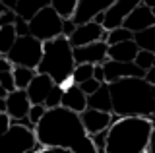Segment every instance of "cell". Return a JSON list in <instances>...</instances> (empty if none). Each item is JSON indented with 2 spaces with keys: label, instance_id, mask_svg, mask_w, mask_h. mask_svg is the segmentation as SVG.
<instances>
[{
  "label": "cell",
  "instance_id": "obj_10",
  "mask_svg": "<svg viewBox=\"0 0 155 153\" xmlns=\"http://www.w3.org/2000/svg\"><path fill=\"white\" fill-rule=\"evenodd\" d=\"M107 45L105 41H95V43H89V45H84V47H76L72 49V56H74V62L76 64H103L107 60Z\"/></svg>",
  "mask_w": 155,
  "mask_h": 153
},
{
  "label": "cell",
  "instance_id": "obj_5",
  "mask_svg": "<svg viewBox=\"0 0 155 153\" xmlns=\"http://www.w3.org/2000/svg\"><path fill=\"white\" fill-rule=\"evenodd\" d=\"M29 149H43L37 143L35 132L27 130L16 122H10V126L0 134V153H25Z\"/></svg>",
  "mask_w": 155,
  "mask_h": 153
},
{
  "label": "cell",
  "instance_id": "obj_36",
  "mask_svg": "<svg viewBox=\"0 0 155 153\" xmlns=\"http://www.w3.org/2000/svg\"><path fill=\"white\" fill-rule=\"evenodd\" d=\"M91 78L95 80V82H99V83H105V76H103V66L101 64H95L93 66V76Z\"/></svg>",
  "mask_w": 155,
  "mask_h": 153
},
{
  "label": "cell",
  "instance_id": "obj_14",
  "mask_svg": "<svg viewBox=\"0 0 155 153\" xmlns=\"http://www.w3.org/2000/svg\"><path fill=\"white\" fill-rule=\"evenodd\" d=\"M113 2H114V0H78L76 10H74V14H72L70 20L74 21L76 25L85 23V21H91L93 16L105 12Z\"/></svg>",
  "mask_w": 155,
  "mask_h": 153
},
{
  "label": "cell",
  "instance_id": "obj_25",
  "mask_svg": "<svg viewBox=\"0 0 155 153\" xmlns=\"http://www.w3.org/2000/svg\"><path fill=\"white\" fill-rule=\"evenodd\" d=\"M91 76H93V66L91 64H76L74 70H72L70 80H72V83L78 85V83L85 82V80H89Z\"/></svg>",
  "mask_w": 155,
  "mask_h": 153
},
{
  "label": "cell",
  "instance_id": "obj_17",
  "mask_svg": "<svg viewBox=\"0 0 155 153\" xmlns=\"http://www.w3.org/2000/svg\"><path fill=\"white\" fill-rule=\"evenodd\" d=\"M60 107L68 109V111H74L80 114L81 111L87 109V95L81 93V89L76 83H66L62 87V99H60Z\"/></svg>",
  "mask_w": 155,
  "mask_h": 153
},
{
  "label": "cell",
  "instance_id": "obj_22",
  "mask_svg": "<svg viewBox=\"0 0 155 153\" xmlns=\"http://www.w3.org/2000/svg\"><path fill=\"white\" fill-rule=\"evenodd\" d=\"M37 74V70L31 68H23V66H14L12 68V76H14V83H16V89H25L29 82L33 80V76Z\"/></svg>",
  "mask_w": 155,
  "mask_h": 153
},
{
  "label": "cell",
  "instance_id": "obj_44",
  "mask_svg": "<svg viewBox=\"0 0 155 153\" xmlns=\"http://www.w3.org/2000/svg\"><path fill=\"white\" fill-rule=\"evenodd\" d=\"M0 112H6V101L0 97Z\"/></svg>",
  "mask_w": 155,
  "mask_h": 153
},
{
  "label": "cell",
  "instance_id": "obj_49",
  "mask_svg": "<svg viewBox=\"0 0 155 153\" xmlns=\"http://www.w3.org/2000/svg\"><path fill=\"white\" fill-rule=\"evenodd\" d=\"M39 153H41V151H39Z\"/></svg>",
  "mask_w": 155,
  "mask_h": 153
},
{
  "label": "cell",
  "instance_id": "obj_33",
  "mask_svg": "<svg viewBox=\"0 0 155 153\" xmlns=\"http://www.w3.org/2000/svg\"><path fill=\"white\" fill-rule=\"evenodd\" d=\"M99 82H95L93 78H89V80H85V82H81V83H78V87L81 89V93H85V95H91V93H95L97 89H99Z\"/></svg>",
  "mask_w": 155,
  "mask_h": 153
},
{
  "label": "cell",
  "instance_id": "obj_13",
  "mask_svg": "<svg viewBox=\"0 0 155 153\" xmlns=\"http://www.w3.org/2000/svg\"><path fill=\"white\" fill-rule=\"evenodd\" d=\"M153 25H155V10L143 6V4L136 6L134 10L124 18V21H122V27L128 29L130 33L147 29V27H153Z\"/></svg>",
  "mask_w": 155,
  "mask_h": 153
},
{
  "label": "cell",
  "instance_id": "obj_28",
  "mask_svg": "<svg viewBox=\"0 0 155 153\" xmlns=\"http://www.w3.org/2000/svg\"><path fill=\"white\" fill-rule=\"evenodd\" d=\"M60 99H62V85H52V89L48 91L47 99H45V107L47 109H54V107H60Z\"/></svg>",
  "mask_w": 155,
  "mask_h": 153
},
{
  "label": "cell",
  "instance_id": "obj_27",
  "mask_svg": "<svg viewBox=\"0 0 155 153\" xmlns=\"http://www.w3.org/2000/svg\"><path fill=\"white\" fill-rule=\"evenodd\" d=\"M134 64L138 66L140 70L147 72L149 68L155 66V52H151V50H138V54H136V58H134Z\"/></svg>",
  "mask_w": 155,
  "mask_h": 153
},
{
  "label": "cell",
  "instance_id": "obj_40",
  "mask_svg": "<svg viewBox=\"0 0 155 153\" xmlns=\"http://www.w3.org/2000/svg\"><path fill=\"white\" fill-rule=\"evenodd\" d=\"M41 153H72V151L64 149V147H43Z\"/></svg>",
  "mask_w": 155,
  "mask_h": 153
},
{
  "label": "cell",
  "instance_id": "obj_11",
  "mask_svg": "<svg viewBox=\"0 0 155 153\" xmlns=\"http://www.w3.org/2000/svg\"><path fill=\"white\" fill-rule=\"evenodd\" d=\"M101 66H103L105 83H113V82L122 80V78H143V74H145L134 62H114V60L107 58Z\"/></svg>",
  "mask_w": 155,
  "mask_h": 153
},
{
  "label": "cell",
  "instance_id": "obj_3",
  "mask_svg": "<svg viewBox=\"0 0 155 153\" xmlns=\"http://www.w3.org/2000/svg\"><path fill=\"white\" fill-rule=\"evenodd\" d=\"M153 118L120 116L107 128L105 153H143L153 149Z\"/></svg>",
  "mask_w": 155,
  "mask_h": 153
},
{
  "label": "cell",
  "instance_id": "obj_9",
  "mask_svg": "<svg viewBox=\"0 0 155 153\" xmlns=\"http://www.w3.org/2000/svg\"><path fill=\"white\" fill-rule=\"evenodd\" d=\"M116 114L113 112H103V111H95V109H85L80 112V120L81 126L87 136H93L97 132H103L116 120Z\"/></svg>",
  "mask_w": 155,
  "mask_h": 153
},
{
  "label": "cell",
  "instance_id": "obj_45",
  "mask_svg": "<svg viewBox=\"0 0 155 153\" xmlns=\"http://www.w3.org/2000/svg\"><path fill=\"white\" fill-rule=\"evenodd\" d=\"M6 10H8V8L4 6V4H2V0H0V14H4V12H6Z\"/></svg>",
  "mask_w": 155,
  "mask_h": 153
},
{
  "label": "cell",
  "instance_id": "obj_26",
  "mask_svg": "<svg viewBox=\"0 0 155 153\" xmlns=\"http://www.w3.org/2000/svg\"><path fill=\"white\" fill-rule=\"evenodd\" d=\"M130 39H132V33L120 25V27H114V29H109V31H107V39H105V43H107V45H116V43L130 41Z\"/></svg>",
  "mask_w": 155,
  "mask_h": 153
},
{
  "label": "cell",
  "instance_id": "obj_38",
  "mask_svg": "<svg viewBox=\"0 0 155 153\" xmlns=\"http://www.w3.org/2000/svg\"><path fill=\"white\" fill-rule=\"evenodd\" d=\"M10 122H16V124H19V126H23V128H27V130H33V132H35V124L29 120L27 116L25 118H19V120H10Z\"/></svg>",
  "mask_w": 155,
  "mask_h": 153
},
{
  "label": "cell",
  "instance_id": "obj_18",
  "mask_svg": "<svg viewBox=\"0 0 155 153\" xmlns=\"http://www.w3.org/2000/svg\"><path fill=\"white\" fill-rule=\"evenodd\" d=\"M138 47L136 43L130 41H122V43H116V45H109L107 49V58L114 60V62H134L136 54H138Z\"/></svg>",
  "mask_w": 155,
  "mask_h": 153
},
{
  "label": "cell",
  "instance_id": "obj_20",
  "mask_svg": "<svg viewBox=\"0 0 155 153\" xmlns=\"http://www.w3.org/2000/svg\"><path fill=\"white\" fill-rule=\"evenodd\" d=\"M48 2L51 0H18V6H16V12L19 18H23V20H31L33 14H37L41 8L48 6Z\"/></svg>",
  "mask_w": 155,
  "mask_h": 153
},
{
  "label": "cell",
  "instance_id": "obj_43",
  "mask_svg": "<svg viewBox=\"0 0 155 153\" xmlns=\"http://www.w3.org/2000/svg\"><path fill=\"white\" fill-rule=\"evenodd\" d=\"M142 4L147 6V8H151V10H155V0H142Z\"/></svg>",
  "mask_w": 155,
  "mask_h": 153
},
{
  "label": "cell",
  "instance_id": "obj_31",
  "mask_svg": "<svg viewBox=\"0 0 155 153\" xmlns=\"http://www.w3.org/2000/svg\"><path fill=\"white\" fill-rule=\"evenodd\" d=\"M0 87H2L6 93H10V91H14V89H16L12 72H2V74H0Z\"/></svg>",
  "mask_w": 155,
  "mask_h": 153
},
{
  "label": "cell",
  "instance_id": "obj_16",
  "mask_svg": "<svg viewBox=\"0 0 155 153\" xmlns=\"http://www.w3.org/2000/svg\"><path fill=\"white\" fill-rule=\"evenodd\" d=\"M52 85H54V82H52L51 78H48L47 74H37L33 76V80L29 82V85L25 87V93H27V99L31 105H43L47 99L48 91L52 89Z\"/></svg>",
  "mask_w": 155,
  "mask_h": 153
},
{
  "label": "cell",
  "instance_id": "obj_32",
  "mask_svg": "<svg viewBox=\"0 0 155 153\" xmlns=\"http://www.w3.org/2000/svg\"><path fill=\"white\" fill-rule=\"evenodd\" d=\"M14 31H16V35H18V37H25V35H29L27 20L19 18L18 14H16V20H14Z\"/></svg>",
  "mask_w": 155,
  "mask_h": 153
},
{
  "label": "cell",
  "instance_id": "obj_37",
  "mask_svg": "<svg viewBox=\"0 0 155 153\" xmlns=\"http://www.w3.org/2000/svg\"><path fill=\"white\" fill-rule=\"evenodd\" d=\"M12 68H14L12 62H10L6 56L0 54V74H2V72H12Z\"/></svg>",
  "mask_w": 155,
  "mask_h": 153
},
{
  "label": "cell",
  "instance_id": "obj_21",
  "mask_svg": "<svg viewBox=\"0 0 155 153\" xmlns=\"http://www.w3.org/2000/svg\"><path fill=\"white\" fill-rule=\"evenodd\" d=\"M132 41L136 43L140 50H151L155 52V25L147 27V29L132 33Z\"/></svg>",
  "mask_w": 155,
  "mask_h": 153
},
{
  "label": "cell",
  "instance_id": "obj_34",
  "mask_svg": "<svg viewBox=\"0 0 155 153\" xmlns=\"http://www.w3.org/2000/svg\"><path fill=\"white\" fill-rule=\"evenodd\" d=\"M14 20H16V12H14V10H6L4 14H0V27L14 25Z\"/></svg>",
  "mask_w": 155,
  "mask_h": 153
},
{
  "label": "cell",
  "instance_id": "obj_6",
  "mask_svg": "<svg viewBox=\"0 0 155 153\" xmlns=\"http://www.w3.org/2000/svg\"><path fill=\"white\" fill-rule=\"evenodd\" d=\"M41 54H43V43L31 35H25V37H16L6 58L14 66L37 70L39 62H41Z\"/></svg>",
  "mask_w": 155,
  "mask_h": 153
},
{
  "label": "cell",
  "instance_id": "obj_19",
  "mask_svg": "<svg viewBox=\"0 0 155 153\" xmlns=\"http://www.w3.org/2000/svg\"><path fill=\"white\" fill-rule=\"evenodd\" d=\"M87 109H95V111L103 112H113V105H110V95L107 83H101L95 93L87 95Z\"/></svg>",
  "mask_w": 155,
  "mask_h": 153
},
{
  "label": "cell",
  "instance_id": "obj_1",
  "mask_svg": "<svg viewBox=\"0 0 155 153\" xmlns=\"http://www.w3.org/2000/svg\"><path fill=\"white\" fill-rule=\"evenodd\" d=\"M35 138L41 147H64L72 153H97L91 138L81 126L80 114L64 107L47 109L35 126Z\"/></svg>",
  "mask_w": 155,
  "mask_h": 153
},
{
  "label": "cell",
  "instance_id": "obj_2",
  "mask_svg": "<svg viewBox=\"0 0 155 153\" xmlns=\"http://www.w3.org/2000/svg\"><path fill=\"white\" fill-rule=\"evenodd\" d=\"M116 116H143L153 118L155 109V85L147 83L143 78H122L107 83Z\"/></svg>",
  "mask_w": 155,
  "mask_h": 153
},
{
  "label": "cell",
  "instance_id": "obj_7",
  "mask_svg": "<svg viewBox=\"0 0 155 153\" xmlns=\"http://www.w3.org/2000/svg\"><path fill=\"white\" fill-rule=\"evenodd\" d=\"M27 27L29 35L45 43L62 35V18L51 6H45L37 14H33L31 20H27Z\"/></svg>",
  "mask_w": 155,
  "mask_h": 153
},
{
  "label": "cell",
  "instance_id": "obj_41",
  "mask_svg": "<svg viewBox=\"0 0 155 153\" xmlns=\"http://www.w3.org/2000/svg\"><path fill=\"white\" fill-rule=\"evenodd\" d=\"M2 4L8 8V10H16V6H18V0H2Z\"/></svg>",
  "mask_w": 155,
  "mask_h": 153
},
{
  "label": "cell",
  "instance_id": "obj_15",
  "mask_svg": "<svg viewBox=\"0 0 155 153\" xmlns=\"http://www.w3.org/2000/svg\"><path fill=\"white\" fill-rule=\"evenodd\" d=\"M4 101H6V114H8L10 120H19V118L27 116L31 103L27 99L25 89H14V91H10L4 97Z\"/></svg>",
  "mask_w": 155,
  "mask_h": 153
},
{
  "label": "cell",
  "instance_id": "obj_29",
  "mask_svg": "<svg viewBox=\"0 0 155 153\" xmlns=\"http://www.w3.org/2000/svg\"><path fill=\"white\" fill-rule=\"evenodd\" d=\"M45 112H47L45 105H31V107H29V112H27V118L37 126V122L43 118V114H45Z\"/></svg>",
  "mask_w": 155,
  "mask_h": 153
},
{
  "label": "cell",
  "instance_id": "obj_30",
  "mask_svg": "<svg viewBox=\"0 0 155 153\" xmlns=\"http://www.w3.org/2000/svg\"><path fill=\"white\" fill-rule=\"evenodd\" d=\"M89 138H91V143H93L95 151H97V153H105V140H107V130H103V132H97V134H93V136H89Z\"/></svg>",
  "mask_w": 155,
  "mask_h": 153
},
{
  "label": "cell",
  "instance_id": "obj_46",
  "mask_svg": "<svg viewBox=\"0 0 155 153\" xmlns=\"http://www.w3.org/2000/svg\"><path fill=\"white\" fill-rule=\"evenodd\" d=\"M6 95H8V93H6V91H4V89H2V87H0V97H2V99H4V97H6Z\"/></svg>",
  "mask_w": 155,
  "mask_h": 153
},
{
  "label": "cell",
  "instance_id": "obj_39",
  "mask_svg": "<svg viewBox=\"0 0 155 153\" xmlns=\"http://www.w3.org/2000/svg\"><path fill=\"white\" fill-rule=\"evenodd\" d=\"M8 126H10V118H8V114H6V112H0V134L6 130Z\"/></svg>",
  "mask_w": 155,
  "mask_h": 153
},
{
  "label": "cell",
  "instance_id": "obj_24",
  "mask_svg": "<svg viewBox=\"0 0 155 153\" xmlns=\"http://www.w3.org/2000/svg\"><path fill=\"white\" fill-rule=\"evenodd\" d=\"M16 31H14V25H4L0 27V54L6 56L8 50L12 49L14 41H16Z\"/></svg>",
  "mask_w": 155,
  "mask_h": 153
},
{
  "label": "cell",
  "instance_id": "obj_48",
  "mask_svg": "<svg viewBox=\"0 0 155 153\" xmlns=\"http://www.w3.org/2000/svg\"><path fill=\"white\" fill-rule=\"evenodd\" d=\"M143 153H153V149H147V151H143Z\"/></svg>",
  "mask_w": 155,
  "mask_h": 153
},
{
  "label": "cell",
  "instance_id": "obj_4",
  "mask_svg": "<svg viewBox=\"0 0 155 153\" xmlns=\"http://www.w3.org/2000/svg\"><path fill=\"white\" fill-rule=\"evenodd\" d=\"M76 62L72 56V47L68 43L66 37H56V39L45 41L43 43V54L41 62L37 66L39 74H47L56 85L64 87L66 83H70V76L74 70Z\"/></svg>",
  "mask_w": 155,
  "mask_h": 153
},
{
  "label": "cell",
  "instance_id": "obj_8",
  "mask_svg": "<svg viewBox=\"0 0 155 153\" xmlns=\"http://www.w3.org/2000/svg\"><path fill=\"white\" fill-rule=\"evenodd\" d=\"M105 39H107V29H103V25H97L93 21H85L76 25L74 33L68 37V43H70L72 49H76V47H84V45H89V43L105 41Z\"/></svg>",
  "mask_w": 155,
  "mask_h": 153
},
{
  "label": "cell",
  "instance_id": "obj_23",
  "mask_svg": "<svg viewBox=\"0 0 155 153\" xmlns=\"http://www.w3.org/2000/svg\"><path fill=\"white\" fill-rule=\"evenodd\" d=\"M76 4H78V0H51L48 6H51L62 20H66V18H72V14L76 10Z\"/></svg>",
  "mask_w": 155,
  "mask_h": 153
},
{
  "label": "cell",
  "instance_id": "obj_42",
  "mask_svg": "<svg viewBox=\"0 0 155 153\" xmlns=\"http://www.w3.org/2000/svg\"><path fill=\"white\" fill-rule=\"evenodd\" d=\"M103 20H105V12H101V14H97V16H93V23H97V25H103Z\"/></svg>",
  "mask_w": 155,
  "mask_h": 153
},
{
  "label": "cell",
  "instance_id": "obj_35",
  "mask_svg": "<svg viewBox=\"0 0 155 153\" xmlns=\"http://www.w3.org/2000/svg\"><path fill=\"white\" fill-rule=\"evenodd\" d=\"M74 29H76V23L70 20V18H66V20H62V37H70L72 33H74Z\"/></svg>",
  "mask_w": 155,
  "mask_h": 153
},
{
  "label": "cell",
  "instance_id": "obj_47",
  "mask_svg": "<svg viewBox=\"0 0 155 153\" xmlns=\"http://www.w3.org/2000/svg\"><path fill=\"white\" fill-rule=\"evenodd\" d=\"M25 153H39V151H35V149H29V151H25Z\"/></svg>",
  "mask_w": 155,
  "mask_h": 153
},
{
  "label": "cell",
  "instance_id": "obj_12",
  "mask_svg": "<svg viewBox=\"0 0 155 153\" xmlns=\"http://www.w3.org/2000/svg\"><path fill=\"white\" fill-rule=\"evenodd\" d=\"M142 0H114L109 8L105 10V20H103V29H114L120 27L124 21V18L134 10L136 6H140Z\"/></svg>",
  "mask_w": 155,
  "mask_h": 153
}]
</instances>
